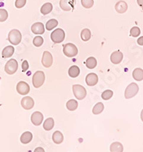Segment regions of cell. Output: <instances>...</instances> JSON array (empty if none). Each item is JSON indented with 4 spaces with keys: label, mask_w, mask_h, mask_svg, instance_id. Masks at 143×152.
Masks as SVG:
<instances>
[{
    "label": "cell",
    "mask_w": 143,
    "mask_h": 152,
    "mask_svg": "<svg viewBox=\"0 0 143 152\" xmlns=\"http://www.w3.org/2000/svg\"><path fill=\"white\" fill-rule=\"evenodd\" d=\"M3 1V0H0V1Z\"/></svg>",
    "instance_id": "41"
},
{
    "label": "cell",
    "mask_w": 143,
    "mask_h": 152,
    "mask_svg": "<svg viewBox=\"0 0 143 152\" xmlns=\"http://www.w3.org/2000/svg\"><path fill=\"white\" fill-rule=\"evenodd\" d=\"M86 66L89 69H93L97 66V60L94 57H90L86 60Z\"/></svg>",
    "instance_id": "25"
},
{
    "label": "cell",
    "mask_w": 143,
    "mask_h": 152,
    "mask_svg": "<svg viewBox=\"0 0 143 152\" xmlns=\"http://www.w3.org/2000/svg\"><path fill=\"white\" fill-rule=\"evenodd\" d=\"M53 63V58L52 55L49 52L44 51L42 55V64L43 66L45 68H48L52 66Z\"/></svg>",
    "instance_id": "9"
},
{
    "label": "cell",
    "mask_w": 143,
    "mask_h": 152,
    "mask_svg": "<svg viewBox=\"0 0 143 152\" xmlns=\"http://www.w3.org/2000/svg\"><path fill=\"white\" fill-rule=\"evenodd\" d=\"M43 114L39 111H35L32 114V116H31V121L34 126H38L40 125L43 121Z\"/></svg>",
    "instance_id": "11"
},
{
    "label": "cell",
    "mask_w": 143,
    "mask_h": 152,
    "mask_svg": "<svg viewBox=\"0 0 143 152\" xmlns=\"http://www.w3.org/2000/svg\"><path fill=\"white\" fill-rule=\"evenodd\" d=\"M8 40L14 45H17L22 40V34L18 30H12L9 32Z\"/></svg>",
    "instance_id": "1"
},
{
    "label": "cell",
    "mask_w": 143,
    "mask_h": 152,
    "mask_svg": "<svg viewBox=\"0 0 143 152\" xmlns=\"http://www.w3.org/2000/svg\"><path fill=\"white\" fill-rule=\"evenodd\" d=\"M8 18V12L6 10L0 9V22H4Z\"/></svg>",
    "instance_id": "31"
},
{
    "label": "cell",
    "mask_w": 143,
    "mask_h": 152,
    "mask_svg": "<svg viewBox=\"0 0 143 152\" xmlns=\"http://www.w3.org/2000/svg\"><path fill=\"white\" fill-rule=\"evenodd\" d=\"M58 25V21L55 19H52L46 22V29L48 31H50L53 29L55 28Z\"/></svg>",
    "instance_id": "27"
},
{
    "label": "cell",
    "mask_w": 143,
    "mask_h": 152,
    "mask_svg": "<svg viewBox=\"0 0 143 152\" xmlns=\"http://www.w3.org/2000/svg\"><path fill=\"white\" fill-rule=\"evenodd\" d=\"M63 53L68 58H72L75 57L78 53V49L72 43H68L65 45L63 48Z\"/></svg>",
    "instance_id": "3"
},
{
    "label": "cell",
    "mask_w": 143,
    "mask_h": 152,
    "mask_svg": "<svg viewBox=\"0 0 143 152\" xmlns=\"http://www.w3.org/2000/svg\"><path fill=\"white\" fill-rule=\"evenodd\" d=\"M52 140L55 144H62L64 140V136L62 135V134L59 131H55L52 135Z\"/></svg>",
    "instance_id": "19"
},
{
    "label": "cell",
    "mask_w": 143,
    "mask_h": 152,
    "mask_svg": "<svg viewBox=\"0 0 143 152\" xmlns=\"http://www.w3.org/2000/svg\"><path fill=\"white\" fill-rule=\"evenodd\" d=\"M98 76L95 73H89L86 77V83L89 86H94L97 83Z\"/></svg>",
    "instance_id": "15"
},
{
    "label": "cell",
    "mask_w": 143,
    "mask_h": 152,
    "mask_svg": "<svg viewBox=\"0 0 143 152\" xmlns=\"http://www.w3.org/2000/svg\"><path fill=\"white\" fill-rule=\"evenodd\" d=\"M32 32L35 34H42L44 32V27L42 22H36L31 27Z\"/></svg>",
    "instance_id": "13"
},
{
    "label": "cell",
    "mask_w": 143,
    "mask_h": 152,
    "mask_svg": "<svg viewBox=\"0 0 143 152\" xmlns=\"http://www.w3.org/2000/svg\"><path fill=\"white\" fill-rule=\"evenodd\" d=\"M77 106H78V103H77V101L76 100H70L67 103V108L69 110H71V111H73V110H75L77 109Z\"/></svg>",
    "instance_id": "26"
},
{
    "label": "cell",
    "mask_w": 143,
    "mask_h": 152,
    "mask_svg": "<svg viewBox=\"0 0 143 152\" xmlns=\"http://www.w3.org/2000/svg\"><path fill=\"white\" fill-rule=\"evenodd\" d=\"M14 53H15V48H14V47L7 46L3 49L1 55H2V57L4 58H7L12 56Z\"/></svg>",
    "instance_id": "18"
},
{
    "label": "cell",
    "mask_w": 143,
    "mask_h": 152,
    "mask_svg": "<svg viewBox=\"0 0 143 152\" xmlns=\"http://www.w3.org/2000/svg\"><path fill=\"white\" fill-rule=\"evenodd\" d=\"M141 120L143 121V109L142 110V112H141Z\"/></svg>",
    "instance_id": "40"
},
{
    "label": "cell",
    "mask_w": 143,
    "mask_h": 152,
    "mask_svg": "<svg viewBox=\"0 0 143 152\" xmlns=\"http://www.w3.org/2000/svg\"><path fill=\"white\" fill-rule=\"evenodd\" d=\"M80 70L79 68V67H77V65H72L69 69V75L71 77H77V76L80 75Z\"/></svg>",
    "instance_id": "22"
},
{
    "label": "cell",
    "mask_w": 143,
    "mask_h": 152,
    "mask_svg": "<svg viewBox=\"0 0 143 152\" xmlns=\"http://www.w3.org/2000/svg\"><path fill=\"white\" fill-rule=\"evenodd\" d=\"M137 43H138L139 45H143V36L140 37L137 39Z\"/></svg>",
    "instance_id": "37"
},
{
    "label": "cell",
    "mask_w": 143,
    "mask_h": 152,
    "mask_svg": "<svg viewBox=\"0 0 143 152\" xmlns=\"http://www.w3.org/2000/svg\"><path fill=\"white\" fill-rule=\"evenodd\" d=\"M52 9H53V6L51 3L49 2L45 3V4H43L42 7H41V10H40L41 13L44 15H48V14L50 13L52 11Z\"/></svg>",
    "instance_id": "23"
},
{
    "label": "cell",
    "mask_w": 143,
    "mask_h": 152,
    "mask_svg": "<svg viewBox=\"0 0 143 152\" xmlns=\"http://www.w3.org/2000/svg\"><path fill=\"white\" fill-rule=\"evenodd\" d=\"M44 80H45V75H44V72L42 71H37L34 74L32 77V83L34 88H38L41 87L44 84Z\"/></svg>",
    "instance_id": "2"
},
{
    "label": "cell",
    "mask_w": 143,
    "mask_h": 152,
    "mask_svg": "<svg viewBox=\"0 0 143 152\" xmlns=\"http://www.w3.org/2000/svg\"><path fill=\"white\" fill-rule=\"evenodd\" d=\"M123 59V54L120 51H115L110 56V60L113 64H119Z\"/></svg>",
    "instance_id": "14"
},
{
    "label": "cell",
    "mask_w": 143,
    "mask_h": 152,
    "mask_svg": "<svg viewBox=\"0 0 143 152\" xmlns=\"http://www.w3.org/2000/svg\"><path fill=\"white\" fill-rule=\"evenodd\" d=\"M18 68V63L16 60L11 59L6 63L4 67V70L9 75H12L16 72Z\"/></svg>",
    "instance_id": "7"
},
{
    "label": "cell",
    "mask_w": 143,
    "mask_h": 152,
    "mask_svg": "<svg viewBox=\"0 0 143 152\" xmlns=\"http://www.w3.org/2000/svg\"><path fill=\"white\" fill-rule=\"evenodd\" d=\"M43 42H44V39H43V38L41 36H37L33 39V44L36 47L42 46Z\"/></svg>",
    "instance_id": "32"
},
{
    "label": "cell",
    "mask_w": 143,
    "mask_h": 152,
    "mask_svg": "<svg viewBox=\"0 0 143 152\" xmlns=\"http://www.w3.org/2000/svg\"><path fill=\"white\" fill-rule=\"evenodd\" d=\"M123 150V146L120 142H115L110 146V151L112 152H122Z\"/></svg>",
    "instance_id": "24"
},
{
    "label": "cell",
    "mask_w": 143,
    "mask_h": 152,
    "mask_svg": "<svg viewBox=\"0 0 143 152\" xmlns=\"http://www.w3.org/2000/svg\"><path fill=\"white\" fill-rule=\"evenodd\" d=\"M76 0H60V6L64 11H70L75 8Z\"/></svg>",
    "instance_id": "8"
},
{
    "label": "cell",
    "mask_w": 143,
    "mask_h": 152,
    "mask_svg": "<svg viewBox=\"0 0 143 152\" xmlns=\"http://www.w3.org/2000/svg\"><path fill=\"white\" fill-rule=\"evenodd\" d=\"M54 126V121L53 120L52 118H48L44 121L43 124V128L45 131H51L53 129Z\"/></svg>",
    "instance_id": "20"
},
{
    "label": "cell",
    "mask_w": 143,
    "mask_h": 152,
    "mask_svg": "<svg viewBox=\"0 0 143 152\" xmlns=\"http://www.w3.org/2000/svg\"><path fill=\"white\" fill-rule=\"evenodd\" d=\"M82 5L84 8L89 9L94 5V1L93 0H81Z\"/></svg>",
    "instance_id": "33"
},
{
    "label": "cell",
    "mask_w": 143,
    "mask_h": 152,
    "mask_svg": "<svg viewBox=\"0 0 143 152\" xmlns=\"http://www.w3.org/2000/svg\"><path fill=\"white\" fill-rule=\"evenodd\" d=\"M140 34V30L139 27H133L130 30V35L134 37H137Z\"/></svg>",
    "instance_id": "34"
},
{
    "label": "cell",
    "mask_w": 143,
    "mask_h": 152,
    "mask_svg": "<svg viewBox=\"0 0 143 152\" xmlns=\"http://www.w3.org/2000/svg\"><path fill=\"white\" fill-rule=\"evenodd\" d=\"M139 91V87L135 83H132L127 87L125 92V97L126 99H130L135 96Z\"/></svg>",
    "instance_id": "6"
},
{
    "label": "cell",
    "mask_w": 143,
    "mask_h": 152,
    "mask_svg": "<svg viewBox=\"0 0 143 152\" xmlns=\"http://www.w3.org/2000/svg\"><path fill=\"white\" fill-rule=\"evenodd\" d=\"M32 137H33V136H32V133L30 131H26L20 137V141L22 144H27L32 141Z\"/></svg>",
    "instance_id": "17"
},
{
    "label": "cell",
    "mask_w": 143,
    "mask_h": 152,
    "mask_svg": "<svg viewBox=\"0 0 143 152\" xmlns=\"http://www.w3.org/2000/svg\"><path fill=\"white\" fill-rule=\"evenodd\" d=\"M132 77L137 81H142L143 80V70L142 68H136L132 72Z\"/></svg>",
    "instance_id": "21"
},
{
    "label": "cell",
    "mask_w": 143,
    "mask_h": 152,
    "mask_svg": "<svg viewBox=\"0 0 143 152\" xmlns=\"http://www.w3.org/2000/svg\"><path fill=\"white\" fill-rule=\"evenodd\" d=\"M74 95L75 98L78 100H82L87 96V91L81 85H74L72 86Z\"/></svg>",
    "instance_id": "5"
},
{
    "label": "cell",
    "mask_w": 143,
    "mask_h": 152,
    "mask_svg": "<svg viewBox=\"0 0 143 152\" xmlns=\"http://www.w3.org/2000/svg\"><path fill=\"white\" fill-rule=\"evenodd\" d=\"M21 105L22 108L25 110H30L34 107V100L31 97H24L21 101Z\"/></svg>",
    "instance_id": "12"
},
{
    "label": "cell",
    "mask_w": 143,
    "mask_h": 152,
    "mask_svg": "<svg viewBox=\"0 0 143 152\" xmlns=\"http://www.w3.org/2000/svg\"><path fill=\"white\" fill-rule=\"evenodd\" d=\"M115 10L118 13H125L127 10V4L125 1H120L115 4Z\"/></svg>",
    "instance_id": "16"
},
{
    "label": "cell",
    "mask_w": 143,
    "mask_h": 152,
    "mask_svg": "<svg viewBox=\"0 0 143 152\" xmlns=\"http://www.w3.org/2000/svg\"><path fill=\"white\" fill-rule=\"evenodd\" d=\"M81 38L83 41H88L91 38V32L89 29H84L81 32Z\"/></svg>",
    "instance_id": "29"
},
{
    "label": "cell",
    "mask_w": 143,
    "mask_h": 152,
    "mask_svg": "<svg viewBox=\"0 0 143 152\" xmlns=\"http://www.w3.org/2000/svg\"><path fill=\"white\" fill-rule=\"evenodd\" d=\"M43 151L44 152V150L43 149V148H37V149H35V152H37V151Z\"/></svg>",
    "instance_id": "39"
},
{
    "label": "cell",
    "mask_w": 143,
    "mask_h": 152,
    "mask_svg": "<svg viewBox=\"0 0 143 152\" xmlns=\"http://www.w3.org/2000/svg\"><path fill=\"white\" fill-rule=\"evenodd\" d=\"M30 86L24 81H20L17 86V91L22 96H25L30 93Z\"/></svg>",
    "instance_id": "10"
},
{
    "label": "cell",
    "mask_w": 143,
    "mask_h": 152,
    "mask_svg": "<svg viewBox=\"0 0 143 152\" xmlns=\"http://www.w3.org/2000/svg\"><path fill=\"white\" fill-rule=\"evenodd\" d=\"M113 91H112L111 90H107V91H104L102 93V99L105 100H109L113 97Z\"/></svg>",
    "instance_id": "30"
},
{
    "label": "cell",
    "mask_w": 143,
    "mask_h": 152,
    "mask_svg": "<svg viewBox=\"0 0 143 152\" xmlns=\"http://www.w3.org/2000/svg\"><path fill=\"white\" fill-rule=\"evenodd\" d=\"M27 2V0H16L15 1V7L17 8H22L23 7H25Z\"/></svg>",
    "instance_id": "35"
},
{
    "label": "cell",
    "mask_w": 143,
    "mask_h": 152,
    "mask_svg": "<svg viewBox=\"0 0 143 152\" xmlns=\"http://www.w3.org/2000/svg\"><path fill=\"white\" fill-rule=\"evenodd\" d=\"M137 4H139V6L143 8V0H137Z\"/></svg>",
    "instance_id": "38"
},
{
    "label": "cell",
    "mask_w": 143,
    "mask_h": 152,
    "mask_svg": "<svg viewBox=\"0 0 143 152\" xmlns=\"http://www.w3.org/2000/svg\"><path fill=\"white\" fill-rule=\"evenodd\" d=\"M104 108L105 107L102 103H97V104L94 106V108H93L92 113L93 114H94V115H98V114H99L103 111Z\"/></svg>",
    "instance_id": "28"
},
{
    "label": "cell",
    "mask_w": 143,
    "mask_h": 152,
    "mask_svg": "<svg viewBox=\"0 0 143 152\" xmlns=\"http://www.w3.org/2000/svg\"><path fill=\"white\" fill-rule=\"evenodd\" d=\"M22 71H23V72L27 71V70H28L29 64H28V62H27V60H25V61H24L23 63H22Z\"/></svg>",
    "instance_id": "36"
},
{
    "label": "cell",
    "mask_w": 143,
    "mask_h": 152,
    "mask_svg": "<svg viewBox=\"0 0 143 152\" xmlns=\"http://www.w3.org/2000/svg\"><path fill=\"white\" fill-rule=\"evenodd\" d=\"M65 38V32L62 29L57 28L53 31L51 34V39L54 43H60L63 42Z\"/></svg>",
    "instance_id": "4"
}]
</instances>
